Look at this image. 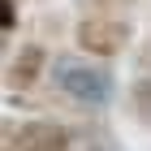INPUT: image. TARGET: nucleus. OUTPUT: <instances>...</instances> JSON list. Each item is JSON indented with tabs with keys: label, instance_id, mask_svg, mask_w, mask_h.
I'll use <instances>...</instances> for the list:
<instances>
[{
	"label": "nucleus",
	"instance_id": "0eeeda50",
	"mask_svg": "<svg viewBox=\"0 0 151 151\" xmlns=\"http://www.w3.org/2000/svg\"><path fill=\"white\" fill-rule=\"evenodd\" d=\"M82 9L86 13H125V9H134V0H82Z\"/></svg>",
	"mask_w": 151,
	"mask_h": 151
},
{
	"label": "nucleus",
	"instance_id": "7ed1b4c3",
	"mask_svg": "<svg viewBox=\"0 0 151 151\" xmlns=\"http://www.w3.org/2000/svg\"><path fill=\"white\" fill-rule=\"evenodd\" d=\"M4 151H78V142L69 125L35 116V121H17L4 129Z\"/></svg>",
	"mask_w": 151,
	"mask_h": 151
},
{
	"label": "nucleus",
	"instance_id": "39448f33",
	"mask_svg": "<svg viewBox=\"0 0 151 151\" xmlns=\"http://www.w3.org/2000/svg\"><path fill=\"white\" fill-rule=\"evenodd\" d=\"M129 112H134L138 125L151 129V73H138L134 78V86H129Z\"/></svg>",
	"mask_w": 151,
	"mask_h": 151
},
{
	"label": "nucleus",
	"instance_id": "f257e3e1",
	"mask_svg": "<svg viewBox=\"0 0 151 151\" xmlns=\"http://www.w3.org/2000/svg\"><path fill=\"white\" fill-rule=\"evenodd\" d=\"M47 78L78 108H108L116 95V78L108 65H99V56H65L60 52V56H52Z\"/></svg>",
	"mask_w": 151,
	"mask_h": 151
},
{
	"label": "nucleus",
	"instance_id": "423d86ee",
	"mask_svg": "<svg viewBox=\"0 0 151 151\" xmlns=\"http://www.w3.org/2000/svg\"><path fill=\"white\" fill-rule=\"evenodd\" d=\"M17 22H22V9H17V0H0V35L9 39L13 30H17Z\"/></svg>",
	"mask_w": 151,
	"mask_h": 151
},
{
	"label": "nucleus",
	"instance_id": "f03ea898",
	"mask_svg": "<svg viewBox=\"0 0 151 151\" xmlns=\"http://www.w3.org/2000/svg\"><path fill=\"white\" fill-rule=\"evenodd\" d=\"M134 39V26H129L125 13H82L78 26H73V43L78 52L86 56H99V60H112L121 56Z\"/></svg>",
	"mask_w": 151,
	"mask_h": 151
},
{
	"label": "nucleus",
	"instance_id": "6e6552de",
	"mask_svg": "<svg viewBox=\"0 0 151 151\" xmlns=\"http://www.w3.org/2000/svg\"><path fill=\"white\" fill-rule=\"evenodd\" d=\"M142 65H151V39H147V47H142Z\"/></svg>",
	"mask_w": 151,
	"mask_h": 151
},
{
	"label": "nucleus",
	"instance_id": "20e7f679",
	"mask_svg": "<svg viewBox=\"0 0 151 151\" xmlns=\"http://www.w3.org/2000/svg\"><path fill=\"white\" fill-rule=\"evenodd\" d=\"M47 69H52V52H47L43 43H22L17 52H9V60H4V86L22 95V91H30V86H39Z\"/></svg>",
	"mask_w": 151,
	"mask_h": 151
}]
</instances>
